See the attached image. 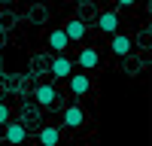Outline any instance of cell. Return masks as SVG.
Segmentation results:
<instances>
[{
  "instance_id": "cell-2",
  "label": "cell",
  "mask_w": 152,
  "mask_h": 146,
  "mask_svg": "<svg viewBox=\"0 0 152 146\" xmlns=\"http://www.w3.org/2000/svg\"><path fill=\"white\" fill-rule=\"evenodd\" d=\"M24 137H28V131H24V125H18V122H6V140L9 143H24Z\"/></svg>"
},
{
  "instance_id": "cell-12",
  "label": "cell",
  "mask_w": 152,
  "mask_h": 146,
  "mask_svg": "<svg viewBox=\"0 0 152 146\" xmlns=\"http://www.w3.org/2000/svg\"><path fill=\"white\" fill-rule=\"evenodd\" d=\"M6 122H9V107L0 104V125H6Z\"/></svg>"
},
{
  "instance_id": "cell-3",
  "label": "cell",
  "mask_w": 152,
  "mask_h": 146,
  "mask_svg": "<svg viewBox=\"0 0 152 146\" xmlns=\"http://www.w3.org/2000/svg\"><path fill=\"white\" fill-rule=\"evenodd\" d=\"M52 73H55L58 79H64V76H70V73H73V64H70L64 55H58V58L52 61Z\"/></svg>"
},
{
  "instance_id": "cell-11",
  "label": "cell",
  "mask_w": 152,
  "mask_h": 146,
  "mask_svg": "<svg viewBox=\"0 0 152 146\" xmlns=\"http://www.w3.org/2000/svg\"><path fill=\"white\" fill-rule=\"evenodd\" d=\"M58 137H61L58 128H43V131H40V143H43V146H58Z\"/></svg>"
},
{
  "instance_id": "cell-13",
  "label": "cell",
  "mask_w": 152,
  "mask_h": 146,
  "mask_svg": "<svg viewBox=\"0 0 152 146\" xmlns=\"http://www.w3.org/2000/svg\"><path fill=\"white\" fill-rule=\"evenodd\" d=\"M119 3H122V6H131V3H134V0H119Z\"/></svg>"
},
{
  "instance_id": "cell-4",
  "label": "cell",
  "mask_w": 152,
  "mask_h": 146,
  "mask_svg": "<svg viewBox=\"0 0 152 146\" xmlns=\"http://www.w3.org/2000/svg\"><path fill=\"white\" fill-rule=\"evenodd\" d=\"M70 88H73V94H85L88 91V76L85 73H70Z\"/></svg>"
},
{
  "instance_id": "cell-6",
  "label": "cell",
  "mask_w": 152,
  "mask_h": 146,
  "mask_svg": "<svg viewBox=\"0 0 152 146\" xmlns=\"http://www.w3.org/2000/svg\"><path fill=\"white\" fill-rule=\"evenodd\" d=\"M97 24H100V31L116 34V28H119V18H116V12H104V15L97 18Z\"/></svg>"
},
{
  "instance_id": "cell-9",
  "label": "cell",
  "mask_w": 152,
  "mask_h": 146,
  "mask_svg": "<svg viewBox=\"0 0 152 146\" xmlns=\"http://www.w3.org/2000/svg\"><path fill=\"white\" fill-rule=\"evenodd\" d=\"M79 67H85V70L97 67V52H94V49H82V52H79Z\"/></svg>"
},
{
  "instance_id": "cell-10",
  "label": "cell",
  "mask_w": 152,
  "mask_h": 146,
  "mask_svg": "<svg viewBox=\"0 0 152 146\" xmlns=\"http://www.w3.org/2000/svg\"><path fill=\"white\" fill-rule=\"evenodd\" d=\"M113 52H116V55H128L131 52V40L122 36V34H116V36H113Z\"/></svg>"
},
{
  "instance_id": "cell-1",
  "label": "cell",
  "mask_w": 152,
  "mask_h": 146,
  "mask_svg": "<svg viewBox=\"0 0 152 146\" xmlns=\"http://www.w3.org/2000/svg\"><path fill=\"white\" fill-rule=\"evenodd\" d=\"M34 97H37V104H40V107H52L58 94H55V88H52V85H37Z\"/></svg>"
},
{
  "instance_id": "cell-7",
  "label": "cell",
  "mask_w": 152,
  "mask_h": 146,
  "mask_svg": "<svg viewBox=\"0 0 152 146\" xmlns=\"http://www.w3.org/2000/svg\"><path fill=\"white\" fill-rule=\"evenodd\" d=\"M67 34L64 31H52V34H49V46H52L55 49V52H64V49H67Z\"/></svg>"
},
{
  "instance_id": "cell-5",
  "label": "cell",
  "mask_w": 152,
  "mask_h": 146,
  "mask_svg": "<svg viewBox=\"0 0 152 146\" xmlns=\"http://www.w3.org/2000/svg\"><path fill=\"white\" fill-rule=\"evenodd\" d=\"M82 119H85V116H82L79 107H67V113H64V125H67V128H79Z\"/></svg>"
},
{
  "instance_id": "cell-8",
  "label": "cell",
  "mask_w": 152,
  "mask_h": 146,
  "mask_svg": "<svg viewBox=\"0 0 152 146\" xmlns=\"http://www.w3.org/2000/svg\"><path fill=\"white\" fill-rule=\"evenodd\" d=\"M64 34H67V40H82V36H85V24L79 18H73L67 28H64Z\"/></svg>"
}]
</instances>
